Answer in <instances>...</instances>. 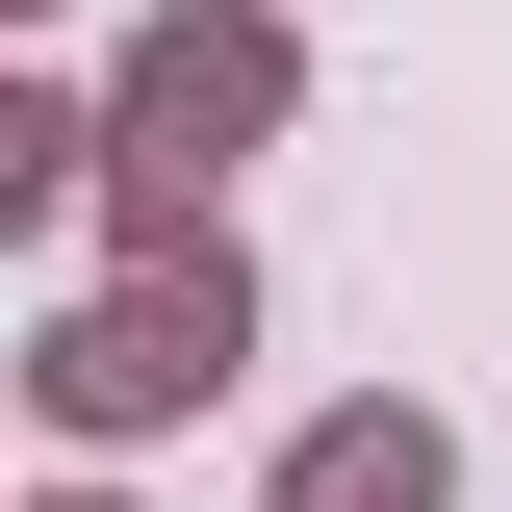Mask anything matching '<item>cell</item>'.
Masks as SVG:
<instances>
[{
  "label": "cell",
  "instance_id": "cell-2",
  "mask_svg": "<svg viewBox=\"0 0 512 512\" xmlns=\"http://www.w3.org/2000/svg\"><path fill=\"white\" fill-rule=\"evenodd\" d=\"M282 103V52H256V26H180V52L128 77V128H154V154H205V128H256Z\"/></svg>",
  "mask_w": 512,
  "mask_h": 512
},
{
  "label": "cell",
  "instance_id": "cell-3",
  "mask_svg": "<svg viewBox=\"0 0 512 512\" xmlns=\"http://www.w3.org/2000/svg\"><path fill=\"white\" fill-rule=\"evenodd\" d=\"M461 461H436V410H333L308 436V512H436Z\"/></svg>",
  "mask_w": 512,
  "mask_h": 512
},
{
  "label": "cell",
  "instance_id": "cell-1",
  "mask_svg": "<svg viewBox=\"0 0 512 512\" xmlns=\"http://www.w3.org/2000/svg\"><path fill=\"white\" fill-rule=\"evenodd\" d=\"M205 359H231V256H205V282H154V308H103V333L52 359V410H180Z\"/></svg>",
  "mask_w": 512,
  "mask_h": 512
}]
</instances>
